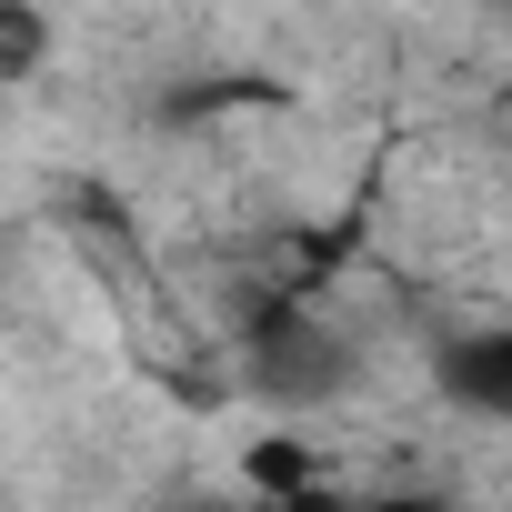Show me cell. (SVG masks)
Listing matches in <instances>:
<instances>
[{
  "label": "cell",
  "instance_id": "6da1fadb",
  "mask_svg": "<svg viewBox=\"0 0 512 512\" xmlns=\"http://www.w3.org/2000/svg\"><path fill=\"white\" fill-rule=\"evenodd\" d=\"M432 372H442V392H452L472 422H502V432H512V322L462 332V342H452Z\"/></svg>",
  "mask_w": 512,
  "mask_h": 512
},
{
  "label": "cell",
  "instance_id": "7a4b0ae2",
  "mask_svg": "<svg viewBox=\"0 0 512 512\" xmlns=\"http://www.w3.org/2000/svg\"><path fill=\"white\" fill-rule=\"evenodd\" d=\"M241 492H262V502H322L332 492L322 432H251L241 442Z\"/></svg>",
  "mask_w": 512,
  "mask_h": 512
},
{
  "label": "cell",
  "instance_id": "3957f363",
  "mask_svg": "<svg viewBox=\"0 0 512 512\" xmlns=\"http://www.w3.org/2000/svg\"><path fill=\"white\" fill-rule=\"evenodd\" d=\"M472 11H502V21H512V0H472Z\"/></svg>",
  "mask_w": 512,
  "mask_h": 512
}]
</instances>
